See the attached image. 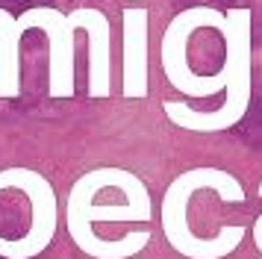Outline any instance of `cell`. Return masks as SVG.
<instances>
[{"label":"cell","mask_w":262,"mask_h":259,"mask_svg":"<svg viewBox=\"0 0 262 259\" xmlns=\"http://www.w3.org/2000/svg\"><path fill=\"white\" fill-rule=\"evenodd\" d=\"M262 198V183H259V191H256ZM250 233H253V245H256V250L262 253V215H256V224L250 227Z\"/></svg>","instance_id":"30bf717a"},{"label":"cell","mask_w":262,"mask_h":259,"mask_svg":"<svg viewBox=\"0 0 262 259\" xmlns=\"http://www.w3.org/2000/svg\"><path fill=\"white\" fill-rule=\"evenodd\" d=\"M201 27L221 30L224 15L218 9H209V6H191V9L180 12L162 35V71H165L168 82L186 97H209V94H218L221 89H227L224 71H218L212 77H201L191 71L189 59H186V45Z\"/></svg>","instance_id":"277c9868"},{"label":"cell","mask_w":262,"mask_h":259,"mask_svg":"<svg viewBox=\"0 0 262 259\" xmlns=\"http://www.w3.org/2000/svg\"><path fill=\"white\" fill-rule=\"evenodd\" d=\"M201 188H212L224 203H242L245 200V188L233 174H227L221 168H189L168 186L165 198H162V233H165L168 245L186 259H224L230 256L242 239H245V227H221L218 235L203 239L189 227V200L194 191Z\"/></svg>","instance_id":"7a4b0ae2"},{"label":"cell","mask_w":262,"mask_h":259,"mask_svg":"<svg viewBox=\"0 0 262 259\" xmlns=\"http://www.w3.org/2000/svg\"><path fill=\"white\" fill-rule=\"evenodd\" d=\"M224 35V71L227 77V100L218 112H194L186 103H165L168 121H174L183 130L194 133H218L238 124L250 103V9L236 6L224 15V27L218 30Z\"/></svg>","instance_id":"3957f363"},{"label":"cell","mask_w":262,"mask_h":259,"mask_svg":"<svg viewBox=\"0 0 262 259\" xmlns=\"http://www.w3.org/2000/svg\"><path fill=\"white\" fill-rule=\"evenodd\" d=\"M3 188H18L30 198L33 224L27 235L21 239H3L0 235V256L3 259H33L53 242L56 224H59V203L56 191L45 174L33 168H3L0 171V191Z\"/></svg>","instance_id":"5b68a950"},{"label":"cell","mask_w":262,"mask_h":259,"mask_svg":"<svg viewBox=\"0 0 262 259\" xmlns=\"http://www.w3.org/2000/svg\"><path fill=\"white\" fill-rule=\"evenodd\" d=\"M71 24L89 33V97L109 94V21L100 9H77Z\"/></svg>","instance_id":"ba28073f"},{"label":"cell","mask_w":262,"mask_h":259,"mask_svg":"<svg viewBox=\"0 0 262 259\" xmlns=\"http://www.w3.org/2000/svg\"><path fill=\"white\" fill-rule=\"evenodd\" d=\"M147 94V9L124 12V97Z\"/></svg>","instance_id":"52a82bcc"},{"label":"cell","mask_w":262,"mask_h":259,"mask_svg":"<svg viewBox=\"0 0 262 259\" xmlns=\"http://www.w3.org/2000/svg\"><path fill=\"white\" fill-rule=\"evenodd\" d=\"M21 27L18 18H12L6 9H0V97L12 100L21 94Z\"/></svg>","instance_id":"9c48e42d"},{"label":"cell","mask_w":262,"mask_h":259,"mask_svg":"<svg viewBox=\"0 0 262 259\" xmlns=\"http://www.w3.org/2000/svg\"><path fill=\"white\" fill-rule=\"evenodd\" d=\"M150 191L127 168H92L68 191V235L92 259H130L142 253L150 233H127L121 239H103L95 224L106 221H150Z\"/></svg>","instance_id":"6da1fadb"},{"label":"cell","mask_w":262,"mask_h":259,"mask_svg":"<svg viewBox=\"0 0 262 259\" xmlns=\"http://www.w3.org/2000/svg\"><path fill=\"white\" fill-rule=\"evenodd\" d=\"M21 33L38 27L50 41V97H74V33L77 27L68 15L50 6L27 9L18 18Z\"/></svg>","instance_id":"8992f818"}]
</instances>
